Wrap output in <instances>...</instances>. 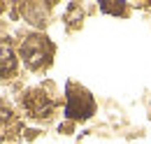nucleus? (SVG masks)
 Returning <instances> with one entry per match:
<instances>
[{
  "label": "nucleus",
  "instance_id": "f257e3e1",
  "mask_svg": "<svg viewBox=\"0 0 151 144\" xmlns=\"http://www.w3.org/2000/svg\"><path fill=\"white\" fill-rule=\"evenodd\" d=\"M19 56L30 70H42L51 63L54 56V44L44 35H28L19 47Z\"/></svg>",
  "mask_w": 151,
  "mask_h": 144
},
{
  "label": "nucleus",
  "instance_id": "f03ea898",
  "mask_svg": "<svg viewBox=\"0 0 151 144\" xmlns=\"http://www.w3.org/2000/svg\"><path fill=\"white\" fill-rule=\"evenodd\" d=\"M65 98H68V102H65V116H68V119L81 121V119L93 116L95 100H93V95L84 89V86L70 81V84L65 86Z\"/></svg>",
  "mask_w": 151,
  "mask_h": 144
},
{
  "label": "nucleus",
  "instance_id": "39448f33",
  "mask_svg": "<svg viewBox=\"0 0 151 144\" xmlns=\"http://www.w3.org/2000/svg\"><path fill=\"white\" fill-rule=\"evenodd\" d=\"M9 116H12V109H9V105L0 98V126H2V123H7V121H9Z\"/></svg>",
  "mask_w": 151,
  "mask_h": 144
},
{
  "label": "nucleus",
  "instance_id": "423d86ee",
  "mask_svg": "<svg viewBox=\"0 0 151 144\" xmlns=\"http://www.w3.org/2000/svg\"><path fill=\"white\" fill-rule=\"evenodd\" d=\"M2 9H5V5H2V2H0V12H2Z\"/></svg>",
  "mask_w": 151,
  "mask_h": 144
},
{
  "label": "nucleus",
  "instance_id": "20e7f679",
  "mask_svg": "<svg viewBox=\"0 0 151 144\" xmlns=\"http://www.w3.org/2000/svg\"><path fill=\"white\" fill-rule=\"evenodd\" d=\"M100 9H102V12H107V14H126V5H123V2H119V5L102 2V5H100Z\"/></svg>",
  "mask_w": 151,
  "mask_h": 144
},
{
  "label": "nucleus",
  "instance_id": "7ed1b4c3",
  "mask_svg": "<svg viewBox=\"0 0 151 144\" xmlns=\"http://www.w3.org/2000/svg\"><path fill=\"white\" fill-rule=\"evenodd\" d=\"M17 70V54L9 44H0V79L12 77Z\"/></svg>",
  "mask_w": 151,
  "mask_h": 144
}]
</instances>
